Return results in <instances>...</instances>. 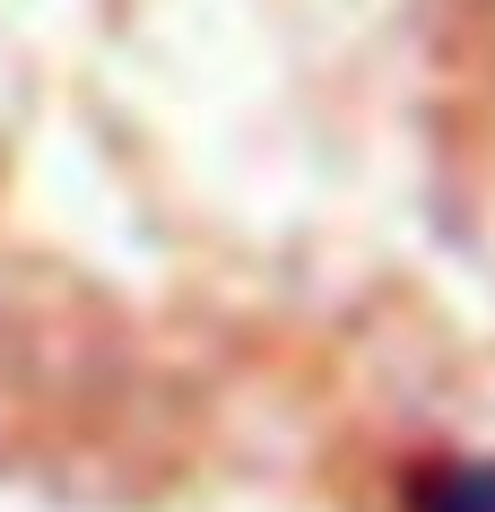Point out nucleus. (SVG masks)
<instances>
[{
  "label": "nucleus",
  "instance_id": "1",
  "mask_svg": "<svg viewBox=\"0 0 495 512\" xmlns=\"http://www.w3.org/2000/svg\"><path fill=\"white\" fill-rule=\"evenodd\" d=\"M409 512H495V452L426 460L409 478Z\"/></svg>",
  "mask_w": 495,
  "mask_h": 512
}]
</instances>
